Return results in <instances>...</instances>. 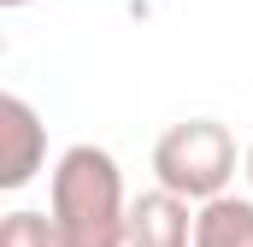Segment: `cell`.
Segmentation results:
<instances>
[{
  "instance_id": "obj_1",
  "label": "cell",
  "mask_w": 253,
  "mask_h": 247,
  "mask_svg": "<svg viewBox=\"0 0 253 247\" xmlns=\"http://www.w3.org/2000/svg\"><path fill=\"white\" fill-rule=\"evenodd\" d=\"M47 212L65 247H129V200L124 171L106 147L77 141L65 147L47 183Z\"/></svg>"
},
{
  "instance_id": "obj_2",
  "label": "cell",
  "mask_w": 253,
  "mask_h": 247,
  "mask_svg": "<svg viewBox=\"0 0 253 247\" xmlns=\"http://www.w3.org/2000/svg\"><path fill=\"white\" fill-rule=\"evenodd\" d=\"M248 153H236V135L218 118H183V124H171L153 141V177L171 188V194L194 200V206L236 183V165Z\"/></svg>"
},
{
  "instance_id": "obj_3",
  "label": "cell",
  "mask_w": 253,
  "mask_h": 247,
  "mask_svg": "<svg viewBox=\"0 0 253 247\" xmlns=\"http://www.w3.org/2000/svg\"><path fill=\"white\" fill-rule=\"evenodd\" d=\"M47 165V124L24 94H0V188L18 194Z\"/></svg>"
},
{
  "instance_id": "obj_4",
  "label": "cell",
  "mask_w": 253,
  "mask_h": 247,
  "mask_svg": "<svg viewBox=\"0 0 253 247\" xmlns=\"http://www.w3.org/2000/svg\"><path fill=\"white\" fill-rule=\"evenodd\" d=\"M194 200L171 188H147L129 200V247H194Z\"/></svg>"
},
{
  "instance_id": "obj_5",
  "label": "cell",
  "mask_w": 253,
  "mask_h": 247,
  "mask_svg": "<svg viewBox=\"0 0 253 247\" xmlns=\"http://www.w3.org/2000/svg\"><path fill=\"white\" fill-rule=\"evenodd\" d=\"M194 247H253V194H212L194 212Z\"/></svg>"
},
{
  "instance_id": "obj_6",
  "label": "cell",
  "mask_w": 253,
  "mask_h": 247,
  "mask_svg": "<svg viewBox=\"0 0 253 247\" xmlns=\"http://www.w3.org/2000/svg\"><path fill=\"white\" fill-rule=\"evenodd\" d=\"M0 247H65V242H59L53 212H30V206H18V212L0 218Z\"/></svg>"
},
{
  "instance_id": "obj_7",
  "label": "cell",
  "mask_w": 253,
  "mask_h": 247,
  "mask_svg": "<svg viewBox=\"0 0 253 247\" xmlns=\"http://www.w3.org/2000/svg\"><path fill=\"white\" fill-rule=\"evenodd\" d=\"M242 177H248V188H253V141H248V159H242Z\"/></svg>"
},
{
  "instance_id": "obj_8",
  "label": "cell",
  "mask_w": 253,
  "mask_h": 247,
  "mask_svg": "<svg viewBox=\"0 0 253 247\" xmlns=\"http://www.w3.org/2000/svg\"><path fill=\"white\" fill-rule=\"evenodd\" d=\"M0 6H6V12H18V6H30V0H0Z\"/></svg>"
}]
</instances>
